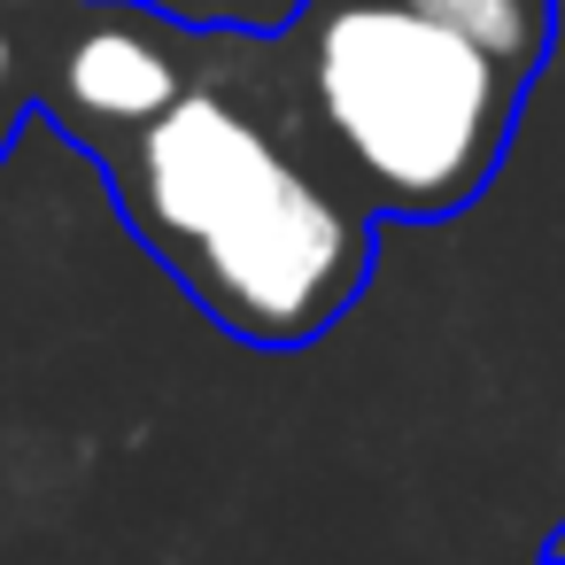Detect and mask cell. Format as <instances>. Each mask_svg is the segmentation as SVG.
Here are the masks:
<instances>
[{"instance_id":"277c9868","label":"cell","mask_w":565,"mask_h":565,"mask_svg":"<svg viewBox=\"0 0 565 565\" xmlns=\"http://www.w3.org/2000/svg\"><path fill=\"white\" fill-rule=\"evenodd\" d=\"M426 9L457 17L480 47H495V55H503V63H519V71H534V63H542V47H550V17H542V0H426Z\"/></svg>"},{"instance_id":"8992f818","label":"cell","mask_w":565,"mask_h":565,"mask_svg":"<svg viewBox=\"0 0 565 565\" xmlns=\"http://www.w3.org/2000/svg\"><path fill=\"white\" fill-rule=\"evenodd\" d=\"M140 9H156V17H179V24H194V32H210V24H233V32H287V24H302V9L310 0H140Z\"/></svg>"},{"instance_id":"52a82bcc","label":"cell","mask_w":565,"mask_h":565,"mask_svg":"<svg viewBox=\"0 0 565 565\" xmlns=\"http://www.w3.org/2000/svg\"><path fill=\"white\" fill-rule=\"evenodd\" d=\"M0 9H17V17H47L55 0H0Z\"/></svg>"},{"instance_id":"6da1fadb","label":"cell","mask_w":565,"mask_h":565,"mask_svg":"<svg viewBox=\"0 0 565 565\" xmlns=\"http://www.w3.org/2000/svg\"><path fill=\"white\" fill-rule=\"evenodd\" d=\"M140 248L248 349L318 341L372 279V202L295 148L225 71H194L156 117L86 148Z\"/></svg>"},{"instance_id":"ba28073f","label":"cell","mask_w":565,"mask_h":565,"mask_svg":"<svg viewBox=\"0 0 565 565\" xmlns=\"http://www.w3.org/2000/svg\"><path fill=\"white\" fill-rule=\"evenodd\" d=\"M557 557H565V534H557Z\"/></svg>"},{"instance_id":"3957f363","label":"cell","mask_w":565,"mask_h":565,"mask_svg":"<svg viewBox=\"0 0 565 565\" xmlns=\"http://www.w3.org/2000/svg\"><path fill=\"white\" fill-rule=\"evenodd\" d=\"M40 24V109L78 148L132 132L210 63L194 24L156 17L140 0H55Z\"/></svg>"},{"instance_id":"5b68a950","label":"cell","mask_w":565,"mask_h":565,"mask_svg":"<svg viewBox=\"0 0 565 565\" xmlns=\"http://www.w3.org/2000/svg\"><path fill=\"white\" fill-rule=\"evenodd\" d=\"M32 102H40V40L17 24V9H0V156L17 148Z\"/></svg>"},{"instance_id":"7a4b0ae2","label":"cell","mask_w":565,"mask_h":565,"mask_svg":"<svg viewBox=\"0 0 565 565\" xmlns=\"http://www.w3.org/2000/svg\"><path fill=\"white\" fill-rule=\"evenodd\" d=\"M534 71L426 0H326L295 40L318 148L380 217H457L503 163Z\"/></svg>"}]
</instances>
